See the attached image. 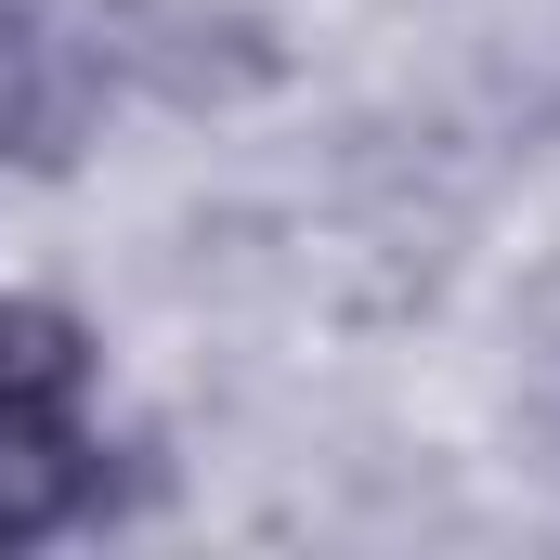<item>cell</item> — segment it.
I'll use <instances>...</instances> for the list:
<instances>
[{
  "label": "cell",
  "mask_w": 560,
  "mask_h": 560,
  "mask_svg": "<svg viewBox=\"0 0 560 560\" xmlns=\"http://www.w3.org/2000/svg\"><path fill=\"white\" fill-rule=\"evenodd\" d=\"M105 509V365L66 300L0 287V560Z\"/></svg>",
  "instance_id": "1"
},
{
  "label": "cell",
  "mask_w": 560,
  "mask_h": 560,
  "mask_svg": "<svg viewBox=\"0 0 560 560\" xmlns=\"http://www.w3.org/2000/svg\"><path fill=\"white\" fill-rule=\"evenodd\" d=\"M131 92L105 0H0V170H66Z\"/></svg>",
  "instance_id": "2"
}]
</instances>
